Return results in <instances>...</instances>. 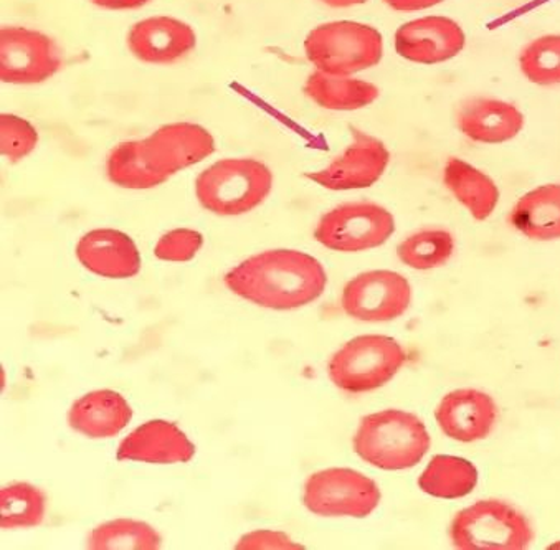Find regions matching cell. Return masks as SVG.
Here are the masks:
<instances>
[{"label":"cell","instance_id":"6da1fadb","mask_svg":"<svg viewBox=\"0 0 560 550\" xmlns=\"http://www.w3.org/2000/svg\"><path fill=\"white\" fill-rule=\"evenodd\" d=\"M236 296L275 311L307 306L325 293L328 274L319 260L300 250L254 255L223 278Z\"/></svg>","mask_w":560,"mask_h":550},{"label":"cell","instance_id":"7a4b0ae2","mask_svg":"<svg viewBox=\"0 0 560 550\" xmlns=\"http://www.w3.org/2000/svg\"><path fill=\"white\" fill-rule=\"evenodd\" d=\"M430 433L419 417L404 410L365 416L355 430L352 448L359 458L384 471L419 465L430 449Z\"/></svg>","mask_w":560,"mask_h":550},{"label":"cell","instance_id":"3957f363","mask_svg":"<svg viewBox=\"0 0 560 550\" xmlns=\"http://www.w3.org/2000/svg\"><path fill=\"white\" fill-rule=\"evenodd\" d=\"M273 187L270 167L250 157H233L212 164L199 174L196 196L200 206L220 217L252 212L267 200Z\"/></svg>","mask_w":560,"mask_h":550},{"label":"cell","instance_id":"277c9868","mask_svg":"<svg viewBox=\"0 0 560 550\" xmlns=\"http://www.w3.org/2000/svg\"><path fill=\"white\" fill-rule=\"evenodd\" d=\"M307 60L323 73L351 77L381 63L384 38L377 28L359 22L319 25L304 40Z\"/></svg>","mask_w":560,"mask_h":550},{"label":"cell","instance_id":"5b68a950","mask_svg":"<svg viewBox=\"0 0 560 550\" xmlns=\"http://www.w3.org/2000/svg\"><path fill=\"white\" fill-rule=\"evenodd\" d=\"M450 537L459 550H524L534 540L529 519L504 501H478L456 513Z\"/></svg>","mask_w":560,"mask_h":550},{"label":"cell","instance_id":"8992f818","mask_svg":"<svg viewBox=\"0 0 560 550\" xmlns=\"http://www.w3.org/2000/svg\"><path fill=\"white\" fill-rule=\"evenodd\" d=\"M406 362V349L395 339L381 335L359 336L332 354L328 375L341 390L364 394L384 387Z\"/></svg>","mask_w":560,"mask_h":550},{"label":"cell","instance_id":"52a82bcc","mask_svg":"<svg viewBox=\"0 0 560 550\" xmlns=\"http://www.w3.org/2000/svg\"><path fill=\"white\" fill-rule=\"evenodd\" d=\"M395 232V219L375 202H348L335 207L314 229L317 244L341 254H359L381 247Z\"/></svg>","mask_w":560,"mask_h":550},{"label":"cell","instance_id":"ba28073f","mask_svg":"<svg viewBox=\"0 0 560 550\" xmlns=\"http://www.w3.org/2000/svg\"><path fill=\"white\" fill-rule=\"evenodd\" d=\"M377 483L351 468H328L316 471L303 487V504L323 517L364 519L381 503Z\"/></svg>","mask_w":560,"mask_h":550},{"label":"cell","instance_id":"9c48e42d","mask_svg":"<svg viewBox=\"0 0 560 550\" xmlns=\"http://www.w3.org/2000/svg\"><path fill=\"white\" fill-rule=\"evenodd\" d=\"M412 304V286L404 274L372 270L352 278L341 294L342 311L362 323L400 318Z\"/></svg>","mask_w":560,"mask_h":550},{"label":"cell","instance_id":"30bf717a","mask_svg":"<svg viewBox=\"0 0 560 550\" xmlns=\"http://www.w3.org/2000/svg\"><path fill=\"white\" fill-rule=\"evenodd\" d=\"M61 68V55L54 38L25 27L0 28V78L11 85L47 82Z\"/></svg>","mask_w":560,"mask_h":550},{"label":"cell","instance_id":"8fae6325","mask_svg":"<svg viewBox=\"0 0 560 550\" xmlns=\"http://www.w3.org/2000/svg\"><path fill=\"white\" fill-rule=\"evenodd\" d=\"M349 131L351 144L328 166L307 173V179L328 190H355L368 189L384 176L390 163L387 145L355 126Z\"/></svg>","mask_w":560,"mask_h":550},{"label":"cell","instance_id":"7c38bea8","mask_svg":"<svg viewBox=\"0 0 560 550\" xmlns=\"http://www.w3.org/2000/svg\"><path fill=\"white\" fill-rule=\"evenodd\" d=\"M142 142L149 163L167 180L215 152L213 136L202 126L192 122L163 126L149 138L142 139Z\"/></svg>","mask_w":560,"mask_h":550},{"label":"cell","instance_id":"4fadbf2b","mask_svg":"<svg viewBox=\"0 0 560 550\" xmlns=\"http://www.w3.org/2000/svg\"><path fill=\"white\" fill-rule=\"evenodd\" d=\"M466 35L455 21L442 15L406 22L395 32L394 47L412 63L439 65L462 54Z\"/></svg>","mask_w":560,"mask_h":550},{"label":"cell","instance_id":"5bb4252c","mask_svg":"<svg viewBox=\"0 0 560 550\" xmlns=\"http://www.w3.org/2000/svg\"><path fill=\"white\" fill-rule=\"evenodd\" d=\"M440 429L459 443H475L493 432L498 406L493 397L476 388H459L443 397L435 410Z\"/></svg>","mask_w":560,"mask_h":550},{"label":"cell","instance_id":"9a60e30c","mask_svg":"<svg viewBox=\"0 0 560 550\" xmlns=\"http://www.w3.org/2000/svg\"><path fill=\"white\" fill-rule=\"evenodd\" d=\"M132 57L144 63L171 65L196 48L194 28L174 17H151L132 25L126 38Z\"/></svg>","mask_w":560,"mask_h":550},{"label":"cell","instance_id":"2e32d148","mask_svg":"<svg viewBox=\"0 0 560 550\" xmlns=\"http://www.w3.org/2000/svg\"><path fill=\"white\" fill-rule=\"evenodd\" d=\"M196 456V445L173 422L151 420L132 430L119 443V461L149 463V465H177L189 463Z\"/></svg>","mask_w":560,"mask_h":550},{"label":"cell","instance_id":"e0dca14e","mask_svg":"<svg viewBox=\"0 0 560 550\" xmlns=\"http://www.w3.org/2000/svg\"><path fill=\"white\" fill-rule=\"evenodd\" d=\"M455 122L458 131L471 141L503 144L523 131L524 115L513 103L475 96L458 106Z\"/></svg>","mask_w":560,"mask_h":550},{"label":"cell","instance_id":"ac0fdd59","mask_svg":"<svg viewBox=\"0 0 560 550\" xmlns=\"http://www.w3.org/2000/svg\"><path fill=\"white\" fill-rule=\"evenodd\" d=\"M77 258L86 270L112 280H126L141 271V255L126 233L113 229L93 230L80 238Z\"/></svg>","mask_w":560,"mask_h":550},{"label":"cell","instance_id":"d6986e66","mask_svg":"<svg viewBox=\"0 0 560 550\" xmlns=\"http://www.w3.org/2000/svg\"><path fill=\"white\" fill-rule=\"evenodd\" d=\"M131 419L132 410L128 400L118 391L108 388L90 391L68 410V425L92 440L119 435Z\"/></svg>","mask_w":560,"mask_h":550},{"label":"cell","instance_id":"ffe728a7","mask_svg":"<svg viewBox=\"0 0 560 550\" xmlns=\"http://www.w3.org/2000/svg\"><path fill=\"white\" fill-rule=\"evenodd\" d=\"M443 184L456 202L478 222L490 219L500 202L497 183L466 161L450 157L443 167Z\"/></svg>","mask_w":560,"mask_h":550},{"label":"cell","instance_id":"44dd1931","mask_svg":"<svg viewBox=\"0 0 560 550\" xmlns=\"http://www.w3.org/2000/svg\"><path fill=\"white\" fill-rule=\"evenodd\" d=\"M510 223L530 241H559L560 184H546L524 194L511 210Z\"/></svg>","mask_w":560,"mask_h":550},{"label":"cell","instance_id":"7402d4cb","mask_svg":"<svg viewBox=\"0 0 560 550\" xmlns=\"http://www.w3.org/2000/svg\"><path fill=\"white\" fill-rule=\"evenodd\" d=\"M303 92L311 102L332 112H355L365 108L381 95L374 83L358 78L323 73L319 70L307 77Z\"/></svg>","mask_w":560,"mask_h":550},{"label":"cell","instance_id":"603a6c76","mask_svg":"<svg viewBox=\"0 0 560 550\" xmlns=\"http://www.w3.org/2000/svg\"><path fill=\"white\" fill-rule=\"evenodd\" d=\"M476 484L478 469L471 461L458 456H433L419 478L420 490L440 500H459L468 496Z\"/></svg>","mask_w":560,"mask_h":550},{"label":"cell","instance_id":"cb8c5ba5","mask_svg":"<svg viewBox=\"0 0 560 550\" xmlns=\"http://www.w3.org/2000/svg\"><path fill=\"white\" fill-rule=\"evenodd\" d=\"M106 176L122 189L145 190L167 183L149 163L144 142L126 141L116 145L106 160Z\"/></svg>","mask_w":560,"mask_h":550},{"label":"cell","instance_id":"d4e9b609","mask_svg":"<svg viewBox=\"0 0 560 550\" xmlns=\"http://www.w3.org/2000/svg\"><path fill=\"white\" fill-rule=\"evenodd\" d=\"M163 537L148 523L135 519H115L95 527L86 539L92 550H158Z\"/></svg>","mask_w":560,"mask_h":550},{"label":"cell","instance_id":"484cf974","mask_svg":"<svg viewBox=\"0 0 560 550\" xmlns=\"http://www.w3.org/2000/svg\"><path fill=\"white\" fill-rule=\"evenodd\" d=\"M455 254V237L448 230L422 229L397 247L398 260L413 270L427 271L443 267Z\"/></svg>","mask_w":560,"mask_h":550},{"label":"cell","instance_id":"4316f807","mask_svg":"<svg viewBox=\"0 0 560 550\" xmlns=\"http://www.w3.org/2000/svg\"><path fill=\"white\" fill-rule=\"evenodd\" d=\"M47 496L34 484L12 483L0 490L2 529H27L44 523Z\"/></svg>","mask_w":560,"mask_h":550},{"label":"cell","instance_id":"83f0119b","mask_svg":"<svg viewBox=\"0 0 560 550\" xmlns=\"http://www.w3.org/2000/svg\"><path fill=\"white\" fill-rule=\"evenodd\" d=\"M520 68L534 85H560V35H544L527 44L520 55Z\"/></svg>","mask_w":560,"mask_h":550},{"label":"cell","instance_id":"f1b7e54d","mask_svg":"<svg viewBox=\"0 0 560 550\" xmlns=\"http://www.w3.org/2000/svg\"><path fill=\"white\" fill-rule=\"evenodd\" d=\"M37 144V129L27 119L15 115L0 116V152L9 163H21Z\"/></svg>","mask_w":560,"mask_h":550},{"label":"cell","instance_id":"f546056e","mask_svg":"<svg viewBox=\"0 0 560 550\" xmlns=\"http://www.w3.org/2000/svg\"><path fill=\"white\" fill-rule=\"evenodd\" d=\"M203 245L202 233L190 229H176L159 238L154 247L155 258L173 264L194 260Z\"/></svg>","mask_w":560,"mask_h":550},{"label":"cell","instance_id":"4dcf8cb0","mask_svg":"<svg viewBox=\"0 0 560 550\" xmlns=\"http://www.w3.org/2000/svg\"><path fill=\"white\" fill-rule=\"evenodd\" d=\"M235 549L238 550H303L304 546L294 542L291 537L278 530H254L240 537Z\"/></svg>","mask_w":560,"mask_h":550},{"label":"cell","instance_id":"1f68e13d","mask_svg":"<svg viewBox=\"0 0 560 550\" xmlns=\"http://www.w3.org/2000/svg\"><path fill=\"white\" fill-rule=\"evenodd\" d=\"M384 2L397 12H419L435 8L445 0H384Z\"/></svg>","mask_w":560,"mask_h":550},{"label":"cell","instance_id":"d6a6232c","mask_svg":"<svg viewBox=\"0 0 560 550\" xmlns=\"http://www.w3.org/2000/svg\"><path fill=\"white\" fill-rule=\"evenodd\" d=\"M96 8L108 9V11H132V9L144 8L151 0H90Z\"/></svg>","mask_w":560,"mask_h":550},{"label":"cell","instance_id":"836d02e7","mask_svg":"<svg viewBox=\"0 0 560 550\" xmlns=\"http://www.w3.org/2000/svg\"><path fill=\"white\" fill-rule=\"evenodd\" d=\"M319 2H323V4L332 9H348L355 8V5L365 4L368 0H319Z\"/></svg>","mask_w":560,"mask_h":550}]
</instances>
